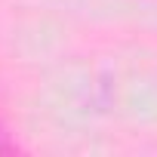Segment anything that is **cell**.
Instances as JSON below:
<instances>
[{
  "label": "cell",
  "mask_w": 157,
  "mask_h": 157,
  "mask_svg": "<svg viewBox=\"0 0 157 157\" xmlns=\"http://www.w3.org/2000/svg\"><path fill=\"white\" fill-rule=\"evenodd\" d=\"M0 148H3V145H0Z\"/></svg>",
  "instance_id": "1"
}]
</instances>
